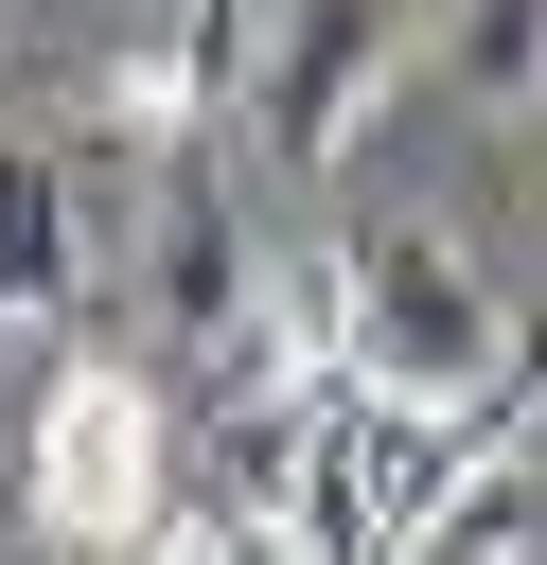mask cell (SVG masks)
Segmentation results:
<instances>
[{
    "label": "cell",
    "instance_id": "cell-1",
    "mask_svg": "<svg viewBox=\"0 0 547 565\" xmlns=\"http://www.w3.org/2000/svg\"><path fill=\"white\" fill-rule=\"evenodd\" d=\"M494 371H512V300L441 212H406V230H371L335 265V388L371 424H476Z\"/></svg>",
    "mask_w": 547,
    "mask_h": 565
},
{
    "label": "cell",
    "instance_id": "cell-2",
    "mask_svg": "<svg viewBox=\"0 0 547 565\" xmlns=\"http://www.w3.org/2000/svg\"><path fill=\"white\" fill-rule=\"evenodd\" d=\"M18 494H35V530L53 547H159V512H176V424H159V388L124 371V353H71L53 388H35V424H18Z\"/></svg>",
    "mask_w": 547,
    "mask_h": 565
},
{
    "label": "cell",
    "instance_id": "cell-3",
    "mask_svg": "<svg viewBox=\"0 0 547 565\" xmlns=\"http://www.w3.org/2000/svg\"><path fill=\"white\" fill-rule=\"evenodd\" d=\"M388 71H406V0H300V18L247 53V141H265L282 177H318V159L371 141Z\"/></svg>",
    "mask_w": 547,
    "mask_h": 565
},
{
    "label": "cell",
    "instance_id": "cell-4",
    "mask_svg": "<svg viewBox=\"0 0 547 565\" xmlns=\"http://www.w3.org/2000/svg\"><path fill=\"white\" fill-rule=\"evenodd\" d=\"M88 282V194H71V141H0V318H53Z\"/></svg>",
    "mask_w": 547,
    "mask_h": 565
},
{
    "label": "cell",
    "instance_id": "cell-5",
    "mask_svg": "<svg viewBox=\"0 0 547 565\" xmlns=\"http://www.w3.org/2000/svg\"><path fill=\"white\" fill-rule=\"evenodd\" d=\"M141 265H159L176 335H247V247H229V194H212L194 159L159 177V230H141Z\"/></svg>",
    "mask_w": 547,
    "mask_h": 565
},
{
    "label": "cell",
    "instance_id": "cell-6",
    "mask_svg": "<svg viewBox=\"0 0 547 565\" xmlns=\"http://www.w3.org/2000/svg\"><path fill=\"white\" fill-rule=\"evenodd\" d=\"M159 565H300V530H265V512H229V494H176V512H159Z\"/></svg>",
    "mask_w": 547,
    "mask_h": 565
}]
</instances>
